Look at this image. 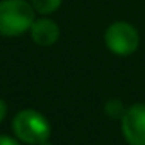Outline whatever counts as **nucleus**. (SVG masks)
<instances>
[{
	"mask_svg": "<svg viewBox=\"0 0 145 145\" xmlns=\"http://www.w3.org/2000/svg\"><path fill=\"white\" fill-rule=\"evenodd\" d=\"M31 5L38 14H51L55 12L60 5H61V0H31Z\"/></svg>",
	"mask_w": 145,
	"mask_h": 145,
	"instance_id": "nucleus-6",
	"label": "nucleus"
},
{
	"mask_svg": "<svg viewBox=\"0 0 145 145\" xmlns=\"http://www.w3.org/2000/svg\"><path fill=\"white\" fill-rule=\"evenodd\" d=\"M34 9L26 0H0V34L19 36L31 29Z\"/></svg>",
	"mask_w": 145,
	"mask_h": 145,
	"instance_id": "nucleus-1",
	"label": "nucleus"
},
{
	"mask_svg": "<svg viewBox=\"0 0 145 145\" xmlns=\"http://www.w3.org/2000/svg\"><path fill=\"white\" fill-rule=\"evenodd\" d=\"M31 38L39 46H51L60 38L58 24L51 19H38L31 26Z\"/></svg>",
	"mask_w": 145,
	"mask_h": 145,
	"instance_id": "nucleus-5",
	"label": "nucleus"
},
{
	"mask_svg": "<svg viewBox=\"0 0 145 145\" xmlns=\"http://www.w3.org/2000/svg\"><path fill=\"white\" fill-rule=\"evenodd\" d=\"M106 46L111 53L118 56H130L137 51L140 44V36L137 29L128 22H113L104 34Z\"/></svg>",
	"mask_w": 145,
	"mask_h": 145,
	"instance_id": "nucleus-3",
	"label": "nucleus"
},
{
	"mask_svg": "<svg viewBox=\"0 0 145 145\" xmlns=\"http://www.w3.org/2000/svg\"><path fill=\"white\" fill-rule=\"evenodd\" d=\"M5 114H7V104L0 99V123L4 121V118H5Z\"/></svg>",
	"mask_w": 145,
	"mask_h": 145,
	"instance_id": "nucleus-8",
	"label": "nucleus"
},
{
	"mask_svg": "<svg viewBox=\"0 0 145 145\" xmlns=\"http://www.w3.org/2000/svg\"><path fill=\"white\" fill-rule=\"evenodd\" d=\"M12 130L16 137L27 145H41L51 133L48 120L34 109L19 111L12 121Z\"/></svg>",
	"mask_w": 145,
	"mask_h": 145,
	"instance_id": "nucleus-2",
	"label": "nucleus"
},
{
	"mask_svg": "<svg viewBox=\"0 0 145 145\" xmlns=\"http://www.w3.org/2000/svg\"><path fill=\"white\" fill-rule=\"evenodd\" d=\"M121 131L130 145H145V104H133L125 111Z\"/></svg>",
	"mask_w": 145,
	"mask_h": 145,
	"instance_id": "nucleus-4",
	"label": "nucleus"
},
{
	"mask_svg": "<svg viewBox=\"0 0 145 145\" xmlns=\"http://www.w3.org/2000/svg\"><path fill=\"white\" fill-rule=\"evenodd\" d=\"M0 145H19V142L14 140V138H10V137L0 135Z\"/></svg>",
	"mask_w": 145,
	"mask_h": 145,
	"instance_id": "nucleus-7",
	"label": "nucleus"
}]
</instances>
